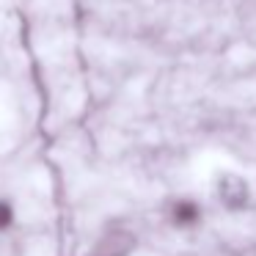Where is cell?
I'll return each mask as SVG.
<instances>
[{
	"instance_id": "obj_2",
	"label": "cell",
	"mask_w": 256,
	"mask_h": 256,
	"mask_svg": "<svg viewBox=\"0 0 256 256\" xmlns=\"http://www.w3.org/2000/svg\"><path fill=\"white\" fill-rule=\"evenodd\" d=\"M12 223V206L6 201H0V228H6Z\"/></svg>"
},
{
	"instance_id": "obj_1",
	"label": "cell",
	"mask_w": 256,
	"mask_h": 256,
	"mask_svg": "<svg viewBox=\"0 0 256 256\" xmlns=\"http://www.w3.org/2000/svg\"><path fill=\"white\" fill-rule=\"evenodd\" d=\"M174 215H176V220L184 226V223H193L196 218H198V210H196V204H190V201H182V204H176Z\"/></svg>"
}]
</instances>
